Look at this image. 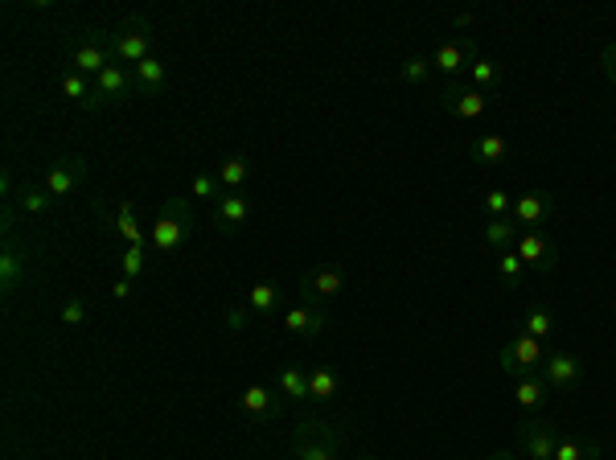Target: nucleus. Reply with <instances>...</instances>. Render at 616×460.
<instances>
[{
    "label": "nucleus",
    "mask_w": 616,
    "mask_h": 460,
    "mask_svg": "<svg viewBox=\"0 0 616 460\" xmlns=\"http://www.w3.org/2000/svg\"><path fill=\"white\" fill-rule=\"evenodd\" d=\"M107 33H111V54H115V62H124L128 70L140 66L144 58H152V42H157V29H152L148 13H128V17L115 21Z\"/></svg>",
    "instance_id": "obj_1"
},
{
    "label": "nucleus",
    "mask_w": 616,
    "mask_h": 460,
    "mask_svg": "<svg viewBox=\"0 0 616 460\" xmlns=\"http://www.w3.org/2000/svg\"><path fill=\"white\" fill-rule=\"evenodd\" d=\"M189 230H194V202H189V198H169L161 206L157 222L148 226V251L173 255L189 239Z\"/></svg>",
    "instance_id": "obj_2"
},
{
    "label": "nucleus",
    "mask_w": 616,
    "mask_h": 460,
    "mask_svg": "<svg viewBox=\"0 0 616 460\" xmlns=\"http://www.w3.org/2000/svg\"><path fill=\"white\" fill-rule=\"evenodd\" d=\"M288 460H341V436L325 419H304L292 432V456Z\"/></svg>",
    "instance_id": "obj_3"
},
{
    "label": "nucleus",
    "mask_w": 616,
    "mask_h": 460,
    "mask_svg": "<svg viewBox=\"0 0 616 460\" xmlns=\"http://www.w3.org/2000/svg\"><path fill=\"white\" fill-rule=\"evenodd\" d=\"M547 341H538L530 333H514L502 354H497V362H502V374H510L514 382L518 378H530V374H543V362H547Z\"/></svg>",
    "instance_id": "obj_4"
},
{
    "label": "nucleus",
    "mask_w": 616,
    "mask_h": 460,
    "mask_svg": "<svg viewBox=\"0 0 616 460\" xmlns=\"http://www.w3.org/2000/svg\"><path fill=\"white\" fill-rule=\"evenodd\" d=\"M111 62H115V54H111V33L107 29H95L91 37H79V42L70 46V70L87 74V79H99Z\"/></svg>",
    "instance_id": "obj_5"
},
{
    "label": "nucleus",
    "mask_w": 616,
    "mask_h": 460,
    "mask_svg": "<svg viewBox=\"0 0 616 460\" xmlns=\"http://www.w3.org/2000/svg\"><path fill=\"white\" fill-rule=\"evenodd\" d=\"M518 259L526 263V272H538V276H551L559 267V243L547 235V230H522L518 243H514Z\"/></svg>",
    "instance_id": "obj_6"
},
{
    "label": "nucleus",
    "mask_w": 616,
    "mask_h": 460,
    "mask_svg": "<svg viewBox=\"0 0 616 460\" xmlns=\"http://www.w3.org/2000/svg\"><path fill=\"white\" fill-rule=\"evenodd\" d=\"M341 292H345V272H341V267H333V263L308 267V272L300 276V300L304 304H317V309H325V304H333Z\"/></svg>",
    "instance_id": "obj_7"
},
{
    "label": "nucleus",
    "mask_w": 616,
    "mask_h": 460,
    "mask_svg": "<svg viewBox=\"0 0 616 460\" xmlns=\"http://www.w3.org/2000/svg\"><path fill=\"white\" fill-rule=\"evenodd\" d=\"M518 440H522V452L530 460H555V448H559L563 432H559L555 419L534 415V419H526V424L518 428Z\"/></svg>",
    "instance_id": "obj_8"
},
{
    "label": "nucleus",
    "mask_w": 616,
    "mask_h": 460,
    "mask_svg": "<svg viewBox=\"0 0 616 460\" xmlns=\"http://www.w3.org/2000/svg\"><path fill=\"white\" fill-rule=\"evenodd\" d=\"M440 107H444L448 115H456V120H481V115L489 111V95L477 91V87L465 83V79H452V83L440 91Z\"/></svg>",
    "instance_id": "obj_9"
},
{
    "label": "nucleus",
    "mask_w": 616,
    "mask_h": 460,
    "mask_svg": "<svg viewBox=\"0 0 616 460\" xmlns=\"http://www.w3.org/2000/svg\"><path fill=\"white\" fill-rule=\"evenodd\" d=\"M477 42L473 37H452V42H440L436 54H432V70L448 74V83L460 79V74H469V66L477 62Z\"/></svg>",
    "instance_id": "obj_10"
},
{
    "label": "nucleus",
    "mask_w": 616,
    "mask_h": 460,
    "mask_svg": "<svg viewBox=\"0 0 616 460\" xmlns=\"http://www.w3.org/2000/svg\"><path fill=\"white\" fill-rule=\"evenodd\" d=\"M555 206H559V202H555V194H547V189H526V194L514 198L510 218H514L522 230H543V226L551 222Z\"/></svg>",
    "instance_id": "obj_11"
},
{
    "label": "nucleus",
    "mask_w": 616,
    "mask_h": 460,
    "mask_svg": "<svg viewBox=\"0 0 616 460\" xmlns=\"http://www.w3.org/2000/svg\"><path fill=\"white\" fill-rule=\"evenodd\" d=\"M210 218L222 235H239V230L251 222V198L243 194V189H235V194H218V202L210 206Z\"/></svg>",
    "instance_id": "obj_12"
},
{
    "label": "nucleus",
    "mask_w": 616,
    "mask_h": 460,
    "mask_svg": "<svg viewBox=\"0 0 616 460\" xmlns=\"http://www.w3.org/2000/svg\"><path fill=\"white\" fill-rule=\"evenodd\" d=\"M543 378L551 391H580L584 382V362L575 354H563V350H551L547 362H543Z\"/></svg>",
    "instance_id": "obj_13"
},
{
    "label": "nucleus",
    "mask_w": 616,
    "mask_h": 460,
    "mask_svg": "<svg viewBox=\"0 0 616 460\" xmlns=\"http://www.w3.org/2000/svg\"><path fill=\"white\" fill-rule=\"evenodd\" d=\"M95 91H99V99L107 103V107H124V103H132V95H136V83H132V70L124 66V62H111L99 79H95Z\"/></svg>",
    "instance_id": "obj_14"
},
{
    "label": "nucleus",
    "mask_w": 616,
    "mask_h": 460,
    "mask_svg": "<svg viewBox=\"0 0 616 460\" xmlns=\"http://www.w3.org/2000/svg\"><path fill=\"white\" fill-rule=\"evenodd\" d=\"M25 280H29V251L17 243V235L9 230V235H5V251H0V288H5V296H9Z\"/></svg>",
    "instance_id": "obj_15"
},
{
    "label": "nucleus",
    "mask_w": 616,
    "mask_h": 460,
    "mask_svg": "<svg viewBox=\"0 0 616 460\" xmlns=\"http://www.w3.org/2000/svg\"><path fill=\"white\" fill-rule=\"evenodd\" d=\"M284 329L304 337V341H317L325 329H329V313L317 309V304H292V309H284Z\"/></svg>",
    "instance_id": "obj_16"
},
{
    "label": "nucleus",
    "mask_w": 616,
    "mask_h": 460,
    "mask_svg": "<svg viewBox=\"0 0 616 460\" xmlns=\"http://www.w3.org/2000/svg\"><path fill=\"white\" fill-rule=\"evenodd\" d=\"M87 181V161L79 157V152H70V157H62L54 169H50V177H46V189L54 198H70L74 189H79Z\"/></svg>",
    "instance_id": "obj_17"
},
{
    "label": "nucleus",
    "mask_w": 616,
    "mask_h": 460,
    "mask_svg": "<svg viewBox=\"0 0 616 460\" xmlns=\"http://www.w3.org/2000/svg\"><path fill=\"white\" fill-rule=\"evenodd\" d=\"M62 95L79 107V111H103L107 103L99 99V91H95V79H87V74H79V70H62Z\"/></svg>",
    "instance_id": "obj_18"
},
{
    "label": "nucleus",
    "mask_w": 616,
    "mask_h": 460,
    "mask_svg": "<svg viewBox=\"0 0 616 460\" xmlns=\"http://www.w3.org/2000/svg\"><path fill=\"white\" fill-rule=\"evenodd\" d=\"M132 83H136V95H144V99H157L165 87H169V66L152 54V58H144L140 66H132Z\"/></svg>",
    "instance_id": "obj_19"
},
{
    "label": "nucleus",
    "mask_w": 616,
    "mask_h": 460,
    "mask_svg": "<svg viewBox=\"0 0 616 460\" xmlns=\"http://www.w3.org/2000/svg\"><path fill=\"white\" fill-rule=\"evenodd\" d=\"M247 309L255 317H276V313H284V288L276 280H255L251 292H247Z\"/></svg>",
    "instance_id": "obj_20"
},
{
    "label": "nucleus",
    "mask_w": 616,
    "mask_h": 460,
    "mask_svg": "<svg viewBox=\"0 0 616 460\" xmlns=\"http://www.w3.org/2000/svg\"><path fill=\"white\" fill-rule=\"evenodd\" d=\"M239 407H243V415L251 419V424H267V419H276V411H280L276 407V395L267 391V387H259V382L239 395Z\"/></svg>",
    "instance_id": "obj_21"
},
{
    "label": "nucleus",
    "mask_w": 616,
    "mask_h": 460,
    "mask_svg": "<svg viewBox=\"0 0 616 460\" xmlns=\"http://www.w3.org/2000/svg\"><path fill=\"white\" fill-rule=\"evenodd\" d=\"M469 157H473V165H502L510 157V144L497 132H481L469 140Z\"/></svg>",
    "instance_id": "obj_22"
},
{
    "label": "nucleus",
    "mask_w": 616,
    "mask_h": 460,
    "mask_svg": "<svg viewBox=\"0 0 616 460\" xmlns=\"http://www.w3.org/2000/svg\"><path fill=\"white\" fill-rule=\"evenodd\" d=\"M551 399V387H547V378L543 374H530V378H518L514 382V403L522 411H543Z\"/></svg>",
    "instance_id": "obj_23"
},
{
    "label": "nucleus",
    "mask_w": 616,
    "mask_h": 460,
    "mask_svg": "<svg viewBox=\"0 0 616 460\" xmlns=\"http://www.w3.org/2000/svg\"><path fill=\"white\" fill-rule=\"evenodd\" d=\"M481 243H485V251H514V243H518V222L506 214V218H489L485 222V235H481Z\"/></svg>",
    "instance_id": "obj_24"
},
{
    "label": "nucleus",
    "mask_w": 616,
    "mask_h": 460,
    "mask_svg": "<svg viewBox=\"0 0 616 460\" xmlns=\"http://www.w3.org/2000/svg\"><path fill=\"white\" fill-rule=\"evenodd\" d=\"M337 391H341V382H337V374L329 370V366H313L308 370V403H333L337 399Z\"/></svg>",
    "instance_id": "obj_25"
},
{
    "label": "nucleus",
    "mask_w": 616,
    "mask_h": 460,
    "mask_svg": "<svg viewBox=\"0 0 616 460\" xmlns=\"http://www.w3.org/2000/svg\"><path fill=\"white\" fill-rule=\"evenodd\" d=\"M115 230H120V239L128 247H148V235H144V226L136 218V202H124L120 210H115Z\"/></svg>",
    "instance_id": "obj_26"
},
{
    "label": "nucleus",
    "mask_w": 616,
    "mask_h": 460,
    "mask_svg": "<svg viewBox=\"0 0 616 460\" xmlns=\"http://www.w3.org/2000/svg\"><path fill=\"white\" fill-rule=\"evenodd\" d=\"M214 173H218V185L226 189V194H235V189H243L247 177H251V161L247 157H226Z\"/></svg>",
    "instance_id": "obj_27"
},
{
    "label": "nucleus",
    "mask_w": 616,
    "mask_h": 460,
    "mask_svg": "<svg viewBox=\"0 0 616 460\" xmlns=\"http://www.w3.org/2000/svg\"><path fill=\"white\" fill-rule=\"evenodd\" d=\"M502 79H506V74H502V66H497L493 58H485V54H481V58L469 66V83H473L477 91H485V95L502 87Z\"/></svg>",
    "instance_id": "obj_28"
},
{
    "label": "nucleus",
    "mask_w": 616,
    "mask_h": 460,
    "mask_svg": "<svg viewBox=\"0 0 616 460\" xmlns=\"http://www.w3.org/2000/svg\"><path fill=\"white\" fill-rule=\"evenodd\" d=\"M555 460H600V444L592 436H563Z\"/></svg>",
    "instance_id": "obj_29"
},
{
    "label": "nucleus",
    "mask_w": 616,
    "mask_h": 460,
    "mask_svg": "<svg viewBox=\"0 0 616 460\" xmlns=\"http://www.w3.org/2000/svg\"><path fill=\"white\" fill-rule=\"evenodd\" d=\"M522 333L538 337V341H547L555 333V313L547 309V304H530L526 317H522Z\"/></svg>",
    "instance_id": "obj_30"
},
{
    "label": "nucleus",
    "mask_w": 616,
    "mask_h": 460,
    "mask_svg": "<svg viewBox=\"0 0 616 460\" xmlns=\"http://www.w3.org/2000/svg\"><path fill=\"white\" fill-rule=\"evenodd\" d=\"M54 202H58V198L50 194L46 185H29V189H21V194H17V210H21V214H29V218L46 214Z\"/></svg>",
    "instance_id": "obj_31"
},
{
    "label": "nucleus",
    "mask_w": 616,
    "mask_h": 460,
    "mask_svg": "<svg viewBox=\"0 0 616 460\" xmlns=\"http://www.w3.org/2000/svg\"><path fill=\"white\" fill-rule=\"evenodd\" d=\"M280 395H288V403H308V370L284 366L280 370Z\"/></svg>",
    "instance_id": "obj_32"
},
{
    "label": "nucleus",
    "mask_w": 616,
    "mask_h": 460,
    "mask_svg": "<svg viewBox=\"0 0 616 460\" xmlns=\"http://www.w3.org/2000/svg\"><path fill=\"white\" fill-rule=\"evenodd\" d=\"M493 267H497V280H502L506 288H518V284H522V276H526V263L518 259V251H502Z\"/></svg>",
    "instance_id": "obj_33"
},
{
    "label": "nucleus",
    "mask_w": 616,
    "mask_h": 460,
    "mask_svg": "<svg viewBox=\"0 0 616 460\" xmlns=\"http://www.w3.org/2000/svg\"><path fill=\"white\" fill-rule=\"evenodd\" d=\"M428 74H432V58H423V54H415V58H407L399 66V79L407 87H423V83H428Z\"/></svg>",
    "instance_id": "obj_34"
},
{
    "label": "nucleus",
    "mask_w": 616,
    "mask_h": 460,
    "mask_svg": "<svg viewBox=\"0 0 616 460\" xmlns=\"http://www.w3.org/2000/svg\"><path fill=\"white\" fill-rule=\"evenodd\" d=\"M218 194H222V185H218V173L214 169H202L198 177H194V185H189V198H202V202H218Z\"/></svg>",
    "instance_id": "obj_35"
},
{
    "label": "nucleus",
    "mask_w": 616,
    "mask_h": 460,
    "mask_svg": "<svg viewBox=\"0 0 616 460\" xmlns=\"http://www.w3.org/2000/svg\"><path fill=\"white\" fill-rule=\"evenodd\" d=\"M481 210H485L489 218H506V214L514 210V198L506 194V189H489V194L481 198Z\"/></svg>",
    "instance_id": "obj_36"
},
{
    "label": "nucleus",
    "mask_w": 616,
    "mask_h": 460,
    "mask_svg": "<svg viewBox=\"0 0 616 460\" xmlns=\"http://www.w3.org/2000/svg\"><path fill=\"white\" fill-rule=\"evenodd\" d=\"M87 321H91V309H87V300H83V296H70V300L62 304V325L79 329V325H87Z\"/></svg>",
    "instance_id": "obj_37"
},
{
    "label": "nucleus",
    "mask_w": 616,
    "mask_h": 460,
    "mask_svg": "<svg viewBox=\"0 0 616 460\" xmlns=\"http://www.w3.org/2000/svg\"><path fill=\"white\" fill-rule=\"evenodd\" d=\"M251 317H255V313L247 309V304H235V309H226V329H230V333H243V329L251 325Z\"/></svg>",
    "instance_id": "obj_38"
},
{
    "label": "nucleus",
    "mask_w": 616,
    "mask_h": 460,
    "mask_svg": "<svg viewBox=\"0 0 616 460\" xmlns=\"http://www.w3.org/2000/svg\"><path fill=\"white\" fill-rule=\"evenodd\" d=\"M144 255H148V247H128L124 251V276L128 280H136L144 272Z\"/></svg>",
    "instance_id": "obj_39"
},
{
    "label": "nucleus",
    "mask_w": 616,
    "mask_h": 460,
    "mask_svg": "<svg viewBox=\"0 0 616 460\" xmlns=\"http://www.w3.org/2000/svg\"><path fill=\"white\" fill-rule=\"evenodd\" d=\"M600 70H604V79L616 87V42H608V46L600 50Z\"/></svg>",
    "instance_id": "obj_40"
},
{
    "label": "nucleus",
    "mask_w": 616,
    "mask_h": 460,
    "mask_svg": "<svg viewBox=\"0 0 616 460\" xmlns=\"http://www.w3.org/2000/svg\"><path fill=\"white\" fill-rule=\"evenodd\" d=\"M111 296H115V300H128V296H132V280H128V276H120V280L111 284Z\"/></svg>",
    "instance_id": "obj_41"
},
{
    "label": "nucleus",
    "mask_w": 616,
    "mask_h": 460,
    "mask_svg": "<svg viewBox=\"0 0 616 460\" xmlns=\"http://www.w3.org/2000/svg\"><path fill=\"white\" fill-rule=\"evenodd\" d=\"M452 25H456V29H469V25H473V13H456Z\"/></svg>",
    "instance_id": "obj_42"
},
{
    "label": "nucleus",
    "mask_w": 616,
    "mask_h": 460,
    "mask_svg": "<svg viewBox=\"0 0 616 460\" xmlns=\"http://www.w3.org/2000/svg\"><path fill=\"white\" fill-rule=\"evenodd\" d=\"M489 460H514V452H506V448H502V452H493Z\"/></svg>",
    "instance_id": "obj_43"
},
{
    "label": "nucleus",
    "mask_w": 616,
    "mask_h": 460,
    "mask_svg": "<svg viewBox=\"0 0 616 460\" xmlns=\"http://www.w3.org/2000/svg\"><path fill=\"white\" fill-rule=\"evenodd\" d=\"M354 460H378V456H370V452H362V456H354Z\"/></svg>",
    "instance_id": "obj_44"
}]
</instances>
